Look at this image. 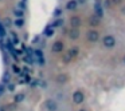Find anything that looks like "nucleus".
I'll list each match as a JSON object with an SVG mask.
<instances>
[{
    "label": "nucleus",
    "mask_w": 125,
    "mask_h": 111,
    "mask_svg": "<svg viewBox=\"0 0 125 111\" xmlns=\"http://www.w3.org/2000/svg\"><path fill=\"white\" fill-rule=\"evenodd\" d=\"M0 111H6V107H1V108H0Z\"/></svg>",
    "instance_id": "31"
},
{
    "label": "nucleus",
    "mask_w": 125,
    "mask_h": 111,
    "mask_svg": "<svg viewBox=\"0 0 125 111\" xmlns=\"http://www.w3.org/2000/svg\"><path fill=\"white\" fill-rule=\"evenodd\" d=\"M100 22H101V17L98 16V15H93V16L89 17V23H90V26H93V27L98 26V24H100Z\"/></svg>",
    "instance_id": "9"
},
{
    "label": "nucleus",
    "mask_w": 125,
    "mask_h": 111,
    "mask_svg": "<svg viewBox=\"0 0 125 111\" xmlns=\"http://www.w3.org/2000/svg\"><path fill=\"white\" fill-rule=\"evenodd\" d=\"M15 26H16V27H23V26H24V20H23V17H18V19L15 20Z\"/></svg>",
    "instance_id": "15"
},
{
    "label": "nucleus",
    "mask_w": 125,
    "mask_h": 111,
    "mask_svg": "<svg viewBox=\"0 0 125 111\" xmlns=\"http://www.w3.org/2000/svg\"><path fill=\"white\" fill-rule=\"evenodd\" d=\"M14 14H15V16H16V17H23V16H24V14H23L22 9H18V8L14 11Z\"/></svg>",
    "instance_id": "19"
},
{
    "label": "nucleus",
    "mask_w": 125,
    "mask_h": 111,
    "mask_svg": "<svg viewBox=\"0 0 125 111\" xmlns=\"http://www.w3.org/2000/svg\"><path fill=\"white\" fill-rule=\"evenodd\" d=\"M70 26L73 28H78L79 26H81V17L77 16V15H74V16L70 17Z\"/></svg>",
    "instance_id": "7"
},
{
    "label": "nucleus",
    "mask_w": 125,
    "mask_h": 111,
    "mask_svg": "<svg viewBox=\"0 0 125 111\" xmlns=\"http://www.w3.org/2000/svg\"><path fill=\"white\" fill-rule=\"evenodd\" d=\"M24 62L32 64V63H34V56H32V55H27V56H24Z\"/></svg>",
    "instance_id": "18"
},
{
    "label": "nucleus",
    "mask_w": 125,
    "mask_h": 111,
    "mask_svg": "<svg viewBox=\"0 0 125 111\" xmlns=\"http://www.w3.org/2000/svg\"><path fill=\"white\" fill-rule=\"evenodd\" d=\"M102 43L106 48H113V47L116 46V38L112 36V35H106V36H104Z\"/></svg>",
    "instance_id": "2"
},
{
    "label": "nucleus",
    "mask_w": 125,
    "mask_h": 111,
    "mask_svg": "<svg viewBox=\"0 0 125 111\" xmlns=\"http://www.w3.org/2000/svg\"><path fill=\"white\" fill-rule=\"evenodd\" d=\"M62 60H63V63H70L71 60H73V58H71V56H70V55H69V54H66V55H63Z\"/></svg>",
    "instance_id": "16"
},
{
    "label": "nucleus",
    "mask_w": 125,
    "mask_h": 111,
    "mask_svg": "<svg viewBox=\"0 0 125 111\" xmlns=\"http://www.w3.org/2000/svg\"><path fill=\"white\" fill-rule=\"evenodd\" d=\"M19 7H20V9H26V4L24 3H20Z\"/></svg>",
    "instance_id": "27"
},
{
    "label": "nucleus",
    "mask_w": 125,
    "mask_h": 111,
    "mask_svg": "<svg viewBox=\"0 0 125 111\" xmlns=\"http://www.w3.org/2000/svg\"><path fill=\"white\" fill-rule=\"evenodd\" d=\"M8 90H10V91H14V90H15V86H14V84H10V86H8Z\"/></svg>",
    "instance_id": "26"
},
{
    "label": "nucleus",
    "mask_w": 125,
    "mask_h": 111,
    "mask_svg": "<svg viewBox=\"0 0 125 111\" xmlns=\"http://www.w3.org/2000/svg\"><path fill=\"white\" fill-rule=\"evenodd\" d=\"M95 15H98L100 17H102L104 12H102V7H101L100 3H95Z\"/></svg>",
    "instance_id": "13"
},
{
    "label": "nucleus",
    "mask_w": 125,
    "mask_h": 111,
    "mask_svg": "<svg viewBox=\"0 0 125 111\" xmlns=\"http://www.w3.org/2000/svg\"><path fill=\"white\" fill-rule=\"evenodd\" d=\"M67 54L70 55L73 59H75V58H78V55H79V48L78 47H71V48L67 51Z\"/></svg>",
    "instance_id": "11"
},
{
    "label": "nucleus",
    "mask_w": 125,
    "mask_h": 111,
    "mask_svg": "<svg viewBox=\"0 0 125 111\" xmlns=\"http://www.w3.org/2000/svg\"><path fill=\"white\" fill-rule=\"evenodd\" d=\"M12 71H14L15 74H20V68L18 67L16 64H14V66H12Z\"/></svg>",
    "instance_id": "23"
},
{
    "label": "nucleus",
    "mask_w": 125,
    "mask_h": 111,
    "mask_svg": "<svg viewBox=\"0 0 125 111\" xmlns=\"http://www.w3.org/2000/svg\"><path fill=\"white\" fill-rule=\"evenodd\" d=\"M44 106H46V108L49 111H57L58 110L57 102H55V100H52V99H47L46 102H44Z\"/></svg>",
    "instance_id": "5"
},
{
    "label": "nucleus",
    "mask_w": 125,
    "mask_h": 111,
    "mask_svg": "<svg viewBox=\"0 0 125 111\" xmlns=\"http://www.w3.org/2000/svg\"><path fill=\"white\" fill-rule=\"evenodd\" d=\"M86 39L90 43H97L100 40V32L97 30H89L86 32Z\"/></svg>",
    "instance_id": "1"
},
{
    "label": "nucleus",
    "mask_w": 125,
    "mask_h": 111,
    "mask_svg": "<svg viewBox=\"0 0 125 111\" xmlns=\"http://www.w3.org/2000/svg\"><path fill=\"white\" fill-rule=\"evenodd\" d=\"M85 1H86V0H78V3H81V4H83Z\"/></svg>",
    "instance_id": "30"
},
{
    "label": "nucleus",
    "mask_w": 125,
    "mask_h": 111,
    "mask_svg": "<svg viewBox=\"0 0 125 111\" xmlns=\"http://www.w3.org/2000/svg\"><path fill=\"white\" fill-rule=\"evenodd\" d=\"M34 54H35L36 58H42V56H43V52H42L41 50H35V52H34Z\"/></svg>",
    "instance_id": "22"
},
{
    "label": "nucleus",
    "mask_w": 125,
    "mask_h": 111,
    "mask_svg": "<svg viewBox=\"0 0 125 111\" xmlns=\"http://www.w3.org/2000/svg\"><path fill=\"white\" fill-rule=\"evenodd\" d=\"M6 92V87H4V83H0V96Z\"/></svg>",
    "instance_id": "21"
},
{
    "label": "nucleus",
    "mask_w": 125,
    "mask_h": 111,
    "mask_svg": "<svg viewBox=\"0 0 125 111\" xmlns=\"http://www.w3.org/2000/svg\"><path fill=\"white\" fill-rule=\"evenodd\" d=\"M23 99H24V94H18L15 96V103H20Z\"/></svg>",
    "instance_id": "17"
},
{
    "label": "nucleus",
    "mask_w": 125,
    "mask_h": 111,
    "mask_svg": "<svg viewBox=\"0 0 125 111\" xmlns=\"http://www.w3.org/2000/svg\"><path fill=\"white\" fill-rule=\"evenodd\" d=\"M52 34H54V28H52V26L51 27H47L46 30H44V35L46 36H52Z\"/></svg>",
    "instance_id": "14"
},
{
    "label": "nucleus",
    "mask_w": 125,
    "mask_h": 111,
    "mask_svg": "<svg viewBox=\"0 0 125 111\" xmlns=\"http://www.w3.org/2000/svg\"><path fill=\"white\" fill-rule=\"evenodd\" d=\"M62 23H63V20H57V22L54 23V24H52V27H59V26H62Z\"/></svg>",
    "instance_id": "24"
},
{
    "label": "nucleus",
    "mask_w": 125,
    "mask_h": 111,
    "mask_svg": "<svg viewBox=\"0 0 125 111\" xmlns=\"http://www.w3.org/2000/svg\"><path fill=\"white\" fill-rule=\"evenodd\" d=\"M67 80H69V75H67V74H59V75H57V78H55V82L59 83V84H65Z\"/></svg>",
    "instance_id": "8"
},
{
    "label": "nucleus",
    "mask_w": 125,
    "mask_h": 111,
    "mask_svg": "<svg viewBox=\"0 0 125 111\" xmlns=\"http://www.w3.org/2000/svg\"><path fill=\"white\" fill-rule=\"evenodd\" d=\"M67 35H69V38H70L71 40H77V39H79V35H81V34H79L78 28H73V27H71L70 31L67 32Z\"/></svg>",
    "instance_id": "6"
},
{
    "label": "nucleus",
    "mask_w": 125,
    "mask_h": 111,
    "mask_svg": "<svg viewBox=\"0 0 125 111\" xmlns=\"http://www.w3.org/2000/svg\"><path fill=\"white\" fill-rule=\"evenodd\" d=\"M63 50H65V44H63V42H61V40L54 42V44H52V47H51V51L54 52V54H61Z\"/></svg>",
    "instance_id": "4"
},
{
    "label": "nucleus",
    "mask_w": 125,
    "mask_h": 111,
    "mask_svg": "<svg viewBox=\"0 0 125 111\" xmlns=\"http://www.w3.org/2000/svg\"><path fill=\"white\" fill-rule=\"evenodd\" d=\"M85 100V95L82 91H79V90H77L73 94V102L75 103V104H82Z\"/></svg>",
    "instance_id": "3"
},
{
    "label": "nucleus",
    "mask_w": 125,
    "mask_h": 111,
    "mask_svg": "<svg viewBox=\"0 0 125 111\" xmlns=\"http://www.w3.org/2000/svg\"><path fill=\"white\" fill-rule=\"evenodd\" d=\"M121 1H122V0H112V3L117 4V6H118V4H121Z\"/></svg>",
    "instance_id": "25"
},
{
    "label": "nucleus",
    "mask_w": 125,
    "mask_h": 111,
    "mask_svg": "<svg viewBox=\"0 0 125 111\" xmlns=\"http://www.w3.org/2000/svg\"><path fill=\"white\" fill-rule=\"evenodd\" d=\"M61 15V9H55V16H59Z\"/></svg>",
    "instance_id": "28"
},
{
    "label": "nucleus",
    "mask_w": 125,
    "mask_h": 111,
    "mask_svg": "<svg viewBox=\"0 0 125 111\" xmlns=\"http://www.w3.org/2000/svg\"><path fill=\"white\" fill-rule=\"evenodd\" d=\"M78 111H87V110H85V108H82V110H78Z\"/></svg>",
    "instance_id": "33"
},
{
    "label": "nucleus",
    "mask_w": 125,
    "mask_h": 111,
    "mask_svg": "<svg viewBox=\"0 0 125 111\" xmlns=\"http://www.w3.org/2000/svg\"><path fill=\"white\" fill-rule=\"evenodd\" d=\"M0 35H3V36H6V27H4L1 23H0Z\"/></svg>",
    "instance_id": "20"
},
{
    "label": "nucleus",
    "mask_w": 125,
    "mask_h": 111,
    "mask_svg": "<svg viewBox=\"0 0 125 111\" xmlns=\"http://www.w3.org/2000/svg\"><path fill=\"white\" fill-rule=\"evenodd\" d=\"M10 80H11V75H10V72L7 71V72H4V74H3V78H1V83L8 84V83H10Z\"/></svg>",
    "instance_id": "12"
},
{
    "label": "nucleus",
    "mask_w": 125,
    "mask_h": 111,
    "mask_svg": "<svg viewBox=\"0 0 125 111\" xmlns=\"http://www.w3.org/2000/svg\"><path fill=\"white\" fill-rule=\"evenodd\" d=\"M121 14H122V15H125V6L121 8Z\"/></svg>",
    "instance_id": "29"
},
{
    "label": "nucleus",
    "mask_w": 125,
    "mask_h": 111,
    "mask_svg": "<svg viewBox=\"0 0 125 111\" xmlns=\"http://www.w3.org/2000/svg\"><path fill=\"white\" fill-rule=\"evenodd\" d=\"M77 7H78V1L77 0H69L67 4H66V8L69 11H74V9H77Z\"/></svg>",
    "instance_id": "10"
},
{
    "label": "nucleus",
    "mask_w": 125,
    "mask_h": 111,
    "mask_svg": "<svg viewBox=\"0 0 125 111\" xmlns=\"http://www.w3.org/2000/svg\"><path fill=\"white\" fill-rule=\"evenodd\" d=\"M122 62H124V63H125V55H124V58H122Z\"/></svg>",
    "instance_id": "32"
}]
</instances>
